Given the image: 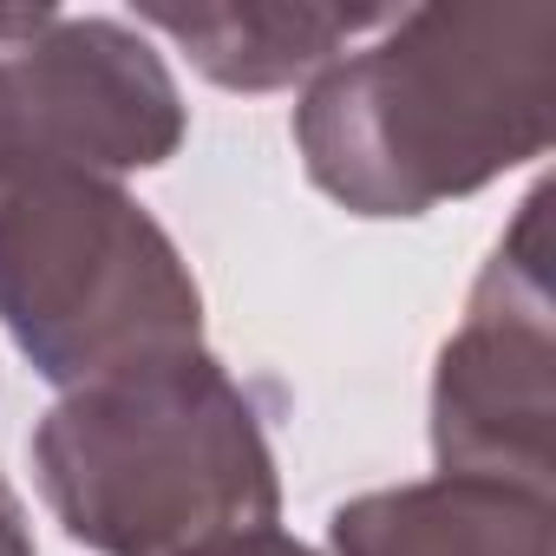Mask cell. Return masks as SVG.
Here are the masks:
<instances>
[{
    "instance_id": "obj_4",
    "label": "cell",
    "mask_w": 556,
    "mask_h": 556,
    "mask_svg": "<svg viewBox=\"0 0 556 556\" xmlns=\"http://www.w3.org/2000/svg\"><path fill=\"white\" fill-rule=\"evenodd\" d=\"M190 131L164 53L105 14L0 8V177L8 170H157Z\"/></svg>"
},
{
    "instance_id": "obj_2",
    "label": "cell",
    "mask_w": 556,
    "mask_h": 556,
    "mask_svg": "<svg viewBox=\"0 0 556 556\" xmlns=\"http://www.w3.org/2000/svg\"><path fill=\"white\" fill-rule=\"evenodd\" d=\"M27 458L60 530L99 556H177L282 510L262 413L203 348L60 393Z\"/></svg>"
},
{
    "instance_id": "obj_8",
    "label": "cell",
    "mask_w": 556,
    "mask_h": 556,
    "mask_svg": "<svg viewBox=\"0 0 556 556\" xmlns=\"http://www.w3.org/2000/svg\"><path fill=\"white\" fill-rule=\"evenodd\" d=\"M177 556H321V549H308V543L289 536L282 523H249V530L203 536V543H190V549H177Z\"/></svg>"
},
{
    "instance_id": "obj_3",
    "label": "cell",
    "mask_w": 556,
    "mask_h": 556,
    "mask_svg": "<svg viewBox=\"0 0 556 556\" xmlns=\"http://www.w3.org/2000/svg\"><path fill=\"white\" fill-rule=\"evenodd\" d=\"M0 328L60 393L203 348V289L170 229L99 170L0 177Z\"/></svg>"
},
{
    "instance_id": "obj_6",
    "label": "cell",
    "mask_w": 556,
    "mask_h": 556,
    "mask_svg": "<svg viewBox=\"0 0 556 556\" xmlns=\"http://www.w3.org/2000/svg\"><path fill=\"white\" fill-rule=\"evenodd\" d=\"M334 556H556L549 491L497 478H419L348 497L328 517Z\"/></svg>"
},
{
    "instance_id": "obj_9",
    "label": "cell",
    "mask_w": 556,
    "mask_h": 556,
    "mask_svg": "<svg viewBox=\"0 0 556 556\" xmlns=\"http://www.w3.org/2000/svg\"><path fill=\"white\" fill-rule=\"evenodd\" d=\"M0 556H34V530H27V510L14 497V484L0 478Z\"/></svg>"
},
{
    "instance_id": "obj_1",
    "label": "cell",
    "mask_w": 556,
    "mask_h": 556,
    "mask_svg": "<svg viewBox=\"0 0 556 556\" xmlns=\"http://www.w3.org/2000/svg\"><path fill=\"white\" fill-rule=\"evenodd\" d=\"M556 0L406 8L302 86L295 151L354 216H426L549 151Z\"/></svg>"
},
{
    "instance_id": "obj_7",
    "label": "cell",
    "mask_w": 556,
    "mask_h": 556,
    "mask_svg": "<svg viewBox=\"0 0 556 556\" xmlns=\"http://www.w3.org/2000/svg\"><path fill=\"white\" fill-rule=\"evenodd\" d=\"M138 27L184 47V60L223 92H282L328 73L354 40L387 27V8H308V0H242V8H138Z\"/></svg>"
},
{
    "instance_id": "obj_5",
    "label": "cell",
    "mask_w": 556,
    "mask_h": 556,
    "mask_svg": "<svg viewBox=\"0 0 556 556\" xmlns=\"http://www.w3.org/2000/svg\"><path fill=\"white\" fill-rule=\"evenodd\" d=\"M543 210L549 197L530 190L432 367L439 471L523 491H549L556 478V302Z\"/></svg>"
}]
</instances>
